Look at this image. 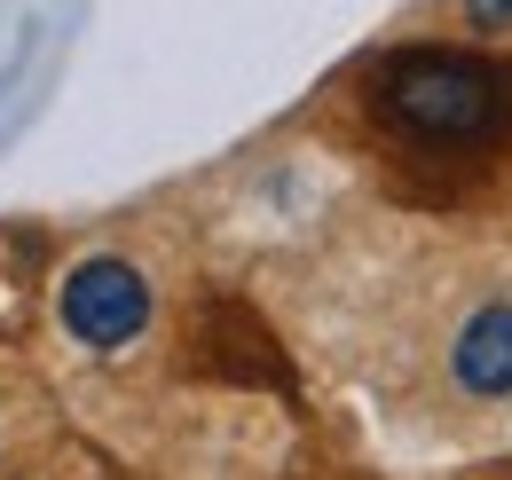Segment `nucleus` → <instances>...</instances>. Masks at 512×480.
I'll return each mask as SVG.
<instances>
[{"label": "nucleus", "instance_id": "1", "mask_svg": "<svg viewBox=\"0 0 512 480\" xmlns=\"http://www.w3.org/2000/svg\"><path fill=\"white\" fill-rule=\"evenodd\" d=\"M371 103L402 142L481 150V142L512 134V71L489 56H465V48H402L379 63Z\"/></svg>", "mask_w": 512, "mask_h": 480}, {"label": "nucleus", "instance_id": "2", "mask_svg": "<svg viewBox=\"0 0 512 480\" xmlns=\"http://www.w3.org/2000/svg\"><path fill=\"white\" fill-rule=\"evenodd\" d=\"M56 315H64V331L79 339V347L119 355V347H134V339L150 331V284H142V268H134V260L95 252V260H79V268L64 276Z\"/></svg>", "mask_w": 512, "mask_h": 480}, {"label": "nucleus", "instance_id": "3", "mask_svg": "<svg viewBox=\"0 0 512 480\" xmlns=\"http://www.w3.org/2000/svg\"><path fill=\"white\" fill-rule=\"evenodd\" d=\"M449 378L473 402H512V300H481L449 339Z\"/></svg>", "mask_w": 512, "mask_h": 480}, {"label": "nucleus", "instance_id": "4", "mask_svg": "<svg viewBox=\"0 0 512 480\" xmlns=\"http://www.w3.org/2000/svg\"><path fill=\"white\" fill-rule=\"evenodd\" d=\"M465 8H473L481 32H505V24H512V0H465Z\"/></svg>", "mask_w": 512, "mask_h": 480}]
</instances>
